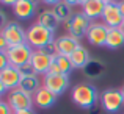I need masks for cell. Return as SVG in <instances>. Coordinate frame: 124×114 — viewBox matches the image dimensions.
Wrapping results in <instances>:
<instances>
[{
  "label": "cell",
  "mask_w": 124,
  "mask_h": 114,
  "mask_svg": "<svg viewBox=\"0 0 124 114\" xmlns=\"http://www.w3.org/2000/svg\"><path fill=\"white\" fill-rule=\"evenodd\" d=\"M99 100L96 87L88 83H79L72 87V102L83 109H90Z\"/></svg>",
  "instance_id": "1"
},
{
  "label": "cell",
  "mask_w": 124,
  "mask_h": 114,
  "mask_svg": "<svg viewBox=\"0 0 124 114\" xmlns=\"http://www.w3.org/2000/svg\"><path fill=\"white\" fill-rule=\"evenodd\" d=\"M54 41V31L39 25L38 22L27 30V44L33 50H42L46 45H49Z\"/></svg>",
  "instance_id": "2"
},
{
  "label": "cell",
  "mask_w": 124,
  "mask_h": 114,
  "mask_svg": "<svg viewBox=\"0 0 124 114\" xmlns=\"http://www.w3.org/2000/svg\"><path fill=\"white\" fill-rule=\"evenodd\" d=\"M33 48L25 42V44H19V45H13V47H8L6 50H3L2 53H5L8 56V61L11 66L21 67L24 64L30 63L31 55H33Z\"/></svg>",
  "instance_id": "3"
},
{
  "label": "cell",
  "mask_w": 124,
  "mask_h": 114,
  "mask_svg": "<svg viewBox=\"0 0 124 114\" xmlns=\"http://www.w3.org/2000/svg\"><path fill=\"white\" fill-rule=\"evenodd\" d=\"M0 36L6 41L8 47H13V45H19V44L27 42V30H24L17 22H8L6 25L2 27Z\"/></svg>",
  "instance_id": "4"
},
{
  "label": "cell",
  "mask_w": 124,
  "mask_h": 114,
  "mask_svg": "<svg viewBox=\"0 0 124 114\" xmlns=\"http://www.w3.org/2000/svg\"><path fill=\"white\" fill-rule=\"evenodd\" d=\"M6 103L11 106L16 111H21V109H30L33 108L35 102H33V95L28 92H24L22 89L16 87V89H11L6 92Z\"/></svg>",
  "instance_id": "5"
},
{
  "label": "cell",
  "mask_w": 124,
  "mask_h": 114,
  "mask_svg": "<svg viewBox=\"0 0 124 114\" xmlns=\"http://www.w3.org/2000/svg\"><path fill=\"white\" fill-rule=\"evenodd\" d=\"M42 86L47 87L52 94H55V95L58 97L69 87V75L47 72L44 77H42Z\"/></svg>",
  "instance_id": "6"
},
{
  "label": "cell",
  "mask_w": 124,
  "mask_h": 114,
  "mask_svg": "<svg viewBox=\"0 0 124 114\" xmlns=\"http://www.w3.org/2000/svg\"><path fill=\"white\" fill-rule=\"evenodd\" d=\"M101 105H102V108L110 114L118 113L124 105L121 89H107V91H104L102 95H101Z\"/></svg>",
  "instance_id": "7"
},
{
  "label": "cell",
  "mask_w": 124,
  "mask_h": 114,
  "mask_svg": "<svg viewBox=\"0 0 124 114\" xmlns=\"http://www.w3.org/2000/svg\"><path fill=\"white\" fill-rule=\"evenodd\" d=\"M90 24H91L90 19H88L83 13H76V14L72 16V19L64 25H66V30H68V33H69L71 36L80 39V38L86 36Z\"/></svg>",
  "instance_id": "8"
},
{
  "label": "cell",
  "mask_w": 124,
  "mask_h": 114,
  "mask_svg": "<svg viewBox=\"0 0 124 114\" xmlns=\"http://www.w3.org/2000/svg\"><path fill=\"white\" fill-rule=\"evenodd\" d=\"M107 34H108V27L104 22H91L86 33V39L94 47H104L107 42Z\"/></svg>",
  "instance_id": "9"
},
{
  "label": "cell",
  "mask_w": 124,
  "mask_h": 114,
  "mask_svg": "<svg viewBox=\"0 0 124 114\" xmlns=\"http://www.w3.org/2000/svg\"><path fill=\"white\" fill-rule=\"evenodd\" d=\"M101 19H102V22L108 28H119L121 27V24L124 22V17L121 14L118 2L105 3V8H104V13H102V17Z\"/></svg>",
  "instance_id": "10"
},
{
  "label": "cell",
  "mask_w": 124,
  "mask_h": 114,
  "mask_svg": "<svg viewBox=\"0 0 124 114\" xmlns=\"http://www.w3.org/2000/svg\"><path fill=\"white\" fill-rule=\"evenodd\" d=\"M52 63H54V56L46 53L44 50H35L30 60V64L33 66L36 75H42V77L50 70Z\"/></svg>",
  "instance_id": "11"
},
{
  "label": "cell",
  "mask_w": 124,
  "mask_h": 114,
  "mask_svg": "<svg viewBox=\"0 0 124 114\" xmlns=\"http://www.w3.org/2000/svg\"><path fill=\"white\" fill-rule=\"evenodd\" d=\"M21 81H22V75L19 72V67L9 64L8 67L0 70V84H3L6 89L11 91V89L19 87Z\"/></svg>",
  "instance_id": "12"
},
{
  "label": "cell",
  "mask_w": 124,
  "mask_h": 114,
  "mask_svg": "<svg viewBox=\"0 0 124 114\" xmlns=\"http://www.w3.org/2000/svg\"><path fill=\"white\" fill-rule=\"evenodd\" d=\"M55 42H57L58 53L66 55V56H71L72 52L80 45V39L71 36V34H61L58 39H55Z\"/></svg>",
  "instance_id": "13"
},
{
  "label": "cell",
  "mask_w": 124,
  "mask_h": 114,
  "mask_svg": "<svg viewBox=\"0 0 124 114\" xmlns=\"http://www.w3.org/2000/svg\"><path fill=\"white\" fill-rule=\"evenodd\" d=\"M33 102H35V105H36L38 108L47 109V108H50V106L55 105V102H57V95L52 94L47 87L41 86L39 89L33 94Z\"/></svg>",
  "instance_id": "14"
},
{
  "label": "cell",
  "mask_w": 124,
  "mask_h": 114,
  "mask_svg": "<svg viewBox=\"0 0 124 114\" xmlns=\"http://www.w3.org/2000/svg\"><path fill=\"white\" fill-rule=\"evenodd\" d=\"M74 66H72V61H71L69 56L66 55H55L54 56V63L50 66V70L49 72L52 74H64V75H69L72 72Z\"/></svg>",
  "instance_id": "15"
},
{
  "label": "cell",
  "mask_w": 124,
  "mask_h": 114,
  "mask_svg": "<svg viewBox=\"0 0 124 114\" xmlns=\"http://www.w3.org/2000/svg\"><path fill=\"white\" fill-rule=\"evenodd\" d=\"M104 8H105V2L102 0H88L85 5H82V13L90 20H94L97 17H102Z\"/></svg>",
  "instance_id": "16"
},
{
  "label": "cell",
  "mask_w": 124,
  "mask_h": 114,
  "mask_svg": "<svg viewBox=\"0 0 124 114\" xmlns=\"http://www.w3.org/2000/svg\"><path fill=\"white\" fill-rule=\"evenodd\" d=\"M35 11H36V3L30 2V0H19L13 6V13L19 19H30L35 14Z\"/></svg>",
  "instance_id": "17"
},
{
  "label": "cell",
  "mask_w": 124,
  "mask_h": 114,
  "mask_svg": "<svg viewBox=\"0 0 124 114\" xmlns=\"http://www.w3.org/2000/svg\"><path fill=\"white\" fill-rule=\"evenodd\" d=\"M69 58H71V61H72L74 69H83V67H86L88 64H90V60H91L88 50L83 47L82 44L72 52V55H71Z\"/></svg>",
  "instance_id": "18"
},
{
  "label": "cell",
  "mask_w": 124,
  "mask_h": 114,
  "mask_svg": "<svg viewBox=\"0 0 124 114\" xmlns=\"http://www.w3.org/2000/svg\"><path fill=\"white\" fill-rule=\"evenodd\" d=\"M52 11L55 13V16H57L58 22H63V24H68V22L72 19V16L76 14V13L72 11V6L69 5V3L66 2H58L57 5L52 6Z\"/></svg>",
  "instance_id": "19"
},
{
  "label": "cell",
  "mask_w": 124,
  "mask_h": 114,
  "mask_svg": "<svg viewBox=\"0 0 124 114\" xmlns=\"http://www.w3.org/2000/svg\"><path fill=\"white\" fill-rule=\"evenodd\" d=\"M123 45H124V34L121 28H108L105 47H108L110 50H116V48L123 47Z\"/></svg>",
  "instance_id": "20"
},
{
  "label": "cell",
  "mask_w": 124,
  "mask_h": 114,
  "mask_svg": "<svg viewBox=\"0 0 124 114\" xmlns=\"http://www.w3.org/2000/svg\"><path fill=\"white\" fill-rule=\"evenodd\" d=\"M38 24L46 27V28H49V30H52V31H55V28H57V25L60 22H58L55 13L50 8V9H42L41 11V14L38 16Z\"/></svg>",
  "instance_id": "21"
},
{
  "label": "cell",
  "mask_w": 124,
  "mask_h": 114,
  "mask_svg": "<svg viewBox=\"0 0 124 114\" xmlns=\"http://www.w3.org/2000/svg\"><path fill=\"white\" fill-rule=\"evenodd\" d=\"M39 87L41 86H39V80H38V77H25V78H22L21 84H19V89H22L24 92L31 94V95H33Z\"/></svg>",
  "instance_id": "22"
},
{
  "label": "cell",
  "mask_w": 124,
  "mask_h": 114,
  "mask_svg": "<svg viewBox=\"0 0 124 114\" xmlns=\"http://www.w3.org/2000/svg\"><path fill=\"white\" fill-rule=\"evenodd\" d=\"M19 72H21L22 78H25V77H38L36 72H35V69H33V66H31L30 63L21 66V67H19Z\"/></svg>",
  "instance_id": "23"
},
{
  "label": "cell",
  "mask_w": 124,
  "mask_h": 114,
  "mask_svg": "<svg viewBox=\"0 0 124 114\" xmlns=\"http://www.w3.org/2000/svg\"><path fill=\"white\" fill-rule=\"evenodd\" d=\"M42 50L46 52V53H49V55H52V56H55V55H58V48H57V42H50L49 45H46Z\"/></svg>",
  "instance_id": "24"
},
{
  "label": "cell",
  "mask_w": 124,
  "mask_h": 114,
  "mask_svg": "<svg viewBox=\"0 0 124 114\" xmlns=\"http://www.w3.org/2000/svg\"><path fill=\"white\" fill-rule=\"evenodd\" d=\"M0 114H14V109L6 103V100L0 102Z\"/></svg>",
  "instance_id": "25"
},
{
  "label": "cell",
  "mask_w": 124,
  "mask_h": 114,
  "mask_svg": "<svg viewBox=\"0 0 124 114\" xmlns=\"http://www.w3.org/2000/svg\"><path fill=\"white\" fill-rule=\"evenodd\" d=\"M8 66H9L8 56H6L5 53H2V52H0V70H2V69H5V67H8Z\"/></svg>",
  "instance_id": "26"
},
{
  "label": "cell",
  "mask_w": 124,
  "mask_h": 114,
  "mask_svg": "<svg viewBox=\"0 0 124 114\" xmlns=\"http://www.w3.org/2000/svg\"><path fill=\"white\" fill-rule=\"evenodd\" d=\"M14 114H36L33 111V108H30V109H21V111H16Z\"/></svg>",
  "instance_id": "27"
},
{
  "label": "cell",
  "mask_w": 124,
  "mask_h": 114,
  "mask_svg": "<svg viewBox=\"0 0 124 114\" xmlns=\"http://www.w3.org/2000/svg\"><path fill=\"white\" fill-rule=\"evenodd\" d=\"M0 2H2L3 5H11V6H14L16 3L19 2V0H0Z\"/></svg>",
  "instance_id": "28"
},
{
  "label": "cell",
  "mask_w": 124,
  "mask_h": 114,
  "mask_svg": "<svg viewBox=\"0 0 124 114\" xmlns=\"http://www.w3.org/2000/svg\"><path fill=\"white\" fill-rule=\"evenodd\" d=\"M42 3H46V5H50V6H54V5H57L58 2H61V0H41Z\"/></svg>",
  "instance_id": "29"
},
{
  "label": "cell",
  "mask_w": 124,
  "mask_h": 114,
  "mask_svg": "<svg viewBox=\"0 0 124 114\" xmlns=\"http://www.w3.org/2000/svg\"><path fill=\"white\" fill-rule=\"evenodd\" d=\"M63 2L69 3L71 6H76V5H80V0H63Z\"/></svg>",
  "instance_id": "30"
},
{
  "label": "cell",
  "mask_w": 124,
  "mask_h": 114,
  "mask_svg": "<svg viewBox=\"0 0 124 114\" xmlns=\"http://www.w3.org/2000/svg\"><path fill=\"white\" fill-rule=\"evenodd\" d=\"M118 5H119V9H121V14H123V17H124V0H119V2H118Z\"/></svg>",
  "instance_id": "31"
},
{
  "label": "cell",
  "mask_w": 124,
  "mask_h": 114,
  "mask_svg": "<svg viewBox=\"0 0 124 114\" xmlns=\"http://www.w3.org/2000/svg\"><path fill=\"white\" fill-rule=\"evenodd\" d=\"M119 28H121V31H123V34H124V22L121 24V27H119Z\"/></svg>",
  "instance_id": "32"
},
{
  "label": "cell",
  "mask_w": 124,
  "mask_h": 114,
  "mask_svg": "<svg viewBox=\"0 0 124 114\" xmlns=\"http://www.w3.org/2000/svg\"><path fill=\"white\" fill-rule=\"evenodd\" d=\"M102 2H105V3H110V2H116V0H102Z\"/></svg>",
  "instance_id": "33"
},
{
  "label": "cell",
  "mask_w": 124,
  "mask_h": 114,
  "mask_svg": "<svg viewBox=\"0 0 124 114\" xmlns=\"http://www.w3.org/2000/svg\"><path fill=\"white\" fill-rule=\"evenodd\" d=\"M86 2H88V0H80V5H85Z\"/></svg>",
  "instance_id": "34"
},
{
  "label": "cell",
  "mask_w": 124,
  "mask_h": 114,
  "mask_svg": "<svg viewBox=\"0 0 124 114\" xmlns=\"http://www.w3.org/2000/svg\"><path fill=\"white\" fill-rule=\"evenodd\" d=\"M121 94H123V99H124V86L121 87Z\"/></svg>",
  "instance_id": "35"
},
{
  "label": "cell",
  "mask_w": 124,
  "mask_h": 114,
  "mask_svg": "<svg viewBox=\"0 0 124 114\" xmlns=\"http://www.w3.org/2000/svg\"><path fill=\"white\" fill-rule=\"evenodd\" d=\"M30 2H33V3H36V2H41V0H30Z\"/></svg>",
  "instance_id": "36"
}]
</instances>
